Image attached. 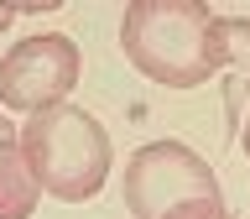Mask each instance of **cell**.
<instances>
[{"label": "cell", "mask_w": 250, "mask_h": 219, "mask_svg": "<svg viewBox=\"0 0 250 219\" xmlns=\"http://www.w3.org/2000/svg\"><path fill=\"white\" fill-rule=\"evenodd\" d=\"M120 47L136 63V73L167 89H198L219 68H234L229 115L250 89V21L245 16H214L198 0H136L125 5Z\"/></svg>", "instance_id": "1"}, {"label": "cell", "mask_w": 250, "mask_h": 219, "mask_svg": "<svg viewBox=\"0 0 250 219\" xmlns=\"http://www.w3.org/2000/svg\"><path fill=\"white\" fill-rule=\"evenodd\" d=\"M21 152H26L37 188L62 203L94 198L109 177V162H115L109 131L78 105H52L42 115H31L21 125Z\"/></svg>", "instance_id": "2"}, {"label": "cell", "mask_w": 250, "mask_h": 219, "mask_svg": "<svg viewBox=\"0 0 250 219\" xmlns=\"http://www.w3.org/2000/svg\"><path fill=\"white\" fill-rule=\"evenodd\" d=\"M130 219H229L214 167L183 141H146L125 162Z\"/></svg>", "instance_id": "3"}, {"label": "cell", "mask_w": 250, "mask_h": 219, "mask_svg": "<svg viewBox=\"0 0 250 219\" xmlns=\"http://www.w3.org/2000/svg\"><path fill=\"white\" fill-rule=\"evenodd\" d=\"M78 73H83V58H78L73 37H62V31L26 37L0 58V110L42 115L73 94Z\"/></svg>", "instance_id": "4"}, {"label": "cell", "mask_w": 250, "mask_h": 219, "mask_svg": "<svg viewBox=\"0 0 250 219\" xmlns=\"http://www.w3.org/2000/svg\"><path fill=\"white\" fill-rule=\"evenodd\" d=\"M16 152H21V125H11V120H5V110H0V167H5Z\"/></svg>", "instance_id": "5"}, {"label": "cell", "mask_w": 250, "mask_h": 219, "mask_svg": "<svg viewBox=\"0 0 250 219\" xmlns=\"http://www.w3.org/2000/svg\"><path fill=\"white\" fill-rule=\"evenodd\" d=\"M11 16H16V11H11V5H0V31L11 26Z\"/></svg>", "instance_id": "6"}, {"label": "cell", "mask_w": 250, "mask_h": 219, "mask_svg": "<svg viewBox=\"0 0 250 219\" xmlns=\"http://www.w3.org/2000/svg\"><path fill=\"white\" fill-rule=\"evenodd\" d=\"M240 146H245V156H250V120H245V131H240Z\"/></svg>", "instance_id": "7"}, {"label": "cell", "mask_w": 250, "mask_h": 219, "mask_svg": "<svg viewBox=\"0 0 250 219\" xmlns=\"http://www.w3.org/2000/svg\"><path fill=\"white\" fill-rule=\"evenodd\" d=\"M229 219H234V214H229Z\"/></svg>", "instance_id": "8"}]
</instances>
